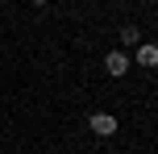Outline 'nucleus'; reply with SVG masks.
Wrapping results in <instances>:
<instances>
[{"label": "nucleus", "mask_w": 158, "mask_h": 154, "mask_svg": "<svg viewBox=\"0 0 158 154\" xmlns=\"http://www.w3.org/2000/svg\"><path fill=\"white\" fill-rule=\"evenodd\" d=\"M121 42H125V46H137L142 38H137V29H133V25H125V29H121Z\"/></svg>", "instance_id": "20e7f679"}, {"label": "nucleus", "mask_w": 158, "mask_h": 154, "mask_svg": "<svg viewBox=\"0 0 158 154\" xmlns=\"http://www.w3.org/2000/svg\"><path fill=\"white\" fill-rule=\"evenodd\" d=\"M87 125H92L96 138H112V133H117V117H112V113H92Z\"/></svg>", "instance_id": "f257e3e1"}, {"label": "nucleus", "mask_w": 158, "mask_h": 154, "mask_svg": "<svg viewBox=\"0 0 158 154\" xmlns=\"http://www.w3.org/2000/svg\"><path fill=\"white\" fill-rule=\"evenodd\" d=\"M137 63H142V67H154L158 63V46H154V42H137Z\"/></svg>", "instance_id": "7ed1b4c3"}, {"label": "nucleus", "mask_w": 158, "mask_h": 154, "mask_svg": "<svg viewBox=\"0 0 158 154\" xmlns=\"http://www.w3.org/2000/svg\"><path fill=\"white\" fill-rule=\"evenodd\" d=\"M33 4H50V0H33Z\"/></svg>", "instance_id": "39448f33"}, {"label": "nucleus", "mask_w": 158, "mask_h": 154, "mask_svg": "<svg viewBox=\"0 0 158 154\" xmlns=\"http://www.w3.org/2000/svg\"><path fill=\"white\" fill-rule=\"evenodd\" d=\"M104 71H108L112 79H121V75L129 71V54H125V50H112V54L104 58Z\"/></svg>", "instance_id": "f03ea898"}]
</instances>
